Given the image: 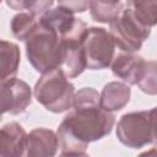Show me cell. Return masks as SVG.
Here are the masks:
<instances>
[{
  "label": "cell",
  "mask_w": 157,
  "mask_h": 157,
  "mask_svg": "<svg viewBox=\"0 0 157 157\" xmlns=\"http://www.w3.org/2000/svg\"><path fill=\"white\" fill-rule=\"evenodd\" d=\"M4 2L12 10H26L34 16H42L52 9L54 0H4Z\"/></svg>",
  "instance_id": "obj_18"
},
{
  "label": "cell",
  "mask_w": 157,
  "mask_h": 157,
  "mask_svg": "<svg viewBox=\"0 0 157 157\" xmlns=\"http://www.w3.org/2000/svg\"><path fill=\"white\" fill-rule=\"evenodd\" d=\"M39 20L44 25L54 29L59 34V37H61L63 34H65L67 31L72 28L77 18L74 16L72 11L63 6H58V7L48 10L45 13L39 16Z\"/></svg>",
  "instance_id": "obj_13"
},
{
  "label": "cell",
  "mask_w": 157,
  "mask_h": 157,
  "mask_svg": "<svg viewBox=\"0 0 157 157\" xmlns=\"http://www.w3.org/2000/svg\"><path fill=\"white\" fill-rule=\"evenodd\" d=\"M115 117L99 105L74 108L58 128L63 156H86L90 142L112 132Z\"/></svg>",
  "instance_id": "obj_1"
},
{
  "label": "cell",
  "mask_w": 157,
  "mask_h": 157,
  "mask_svg": "<svg viewBox=\"0 0 157 157\" xmlns=\"http://www.w3.org/2000/svg\"><path fill=\"white\" fill-rule=\"evenodd\" d=\"M28 63L37 72L45 74L63 66L64 48L59 34L39 18L36 28L25 40Z\"/></svg>",
  "instance_id": "obj_2"
},
{
  "label": "cell",
  "mask_w": 157,
  "mask_h": 157,
  "mask_svg": "<svg viewBox=\"0 0 157 157\" xmlns=\"http://www.w3.org/2000/svg\"><path fill=\"white\" fill-rule=\"evenodd\" d=\"M92 0H58L59 6H63L70 11L75 12H85L90 9Z\"/></svg>",
  "instance_id": "obj_21"
},
{
  "label": "cell",
  "mask_w": 157,
  "mask_h": 157,
  "mask_svg": "<svg viewBox=\"0 0 157 157\" xmlns=\"http://www.w3.org/2000/svg\"><path fill=\"white\" fill-rule=\"evenodd\" d=\"M128 9L144 26L157 25V0H126Z\"/></svg>",
  "instance_id": "obj_16"
},
{
  "label": "cell",
  "mask_w": 157,
  "mask_h": 157,
  "mask_svg": "<svg viewBox=\"0 0 157 157\" xmlns=\"http://www.w3.org/2000/svg\"><path fill=\"white\" fill-rule=\"evenodd\" d=\"M136 85L140 88V91L150 96L157 94V61L155 60L145 61L142 74Z\"/></svg>",
  "instance_id": "obj_19"
},
{
  "label": "cell",
  "mask_w": 157,
  "mask_h": 157,
  "mask_svg": "<svg viewBox=\"0 0 157 157\" xmlns=\"http://www.w3.org/2000/svg\"><path fill=\"white\" fill-rule=\"evenodd\" d=\"M61 67L42 74L33 88L34 98L52 113H64L72 108L75 86Z\"/></svg>",
  "instance_id": "obj_3"
},
{
  "label": "cell",
  "mask_w": 157,
  "mask_h": 157,
  "mask_svg": "<svg viewBox=\"0 0 157 157\" xmlns=\"http://www.w3.org/2000/svg\"><path fill=\"white\" fill-rule=\"evenodd\" d=\"M32 102V91L27 82L12 77L1 81V113L12 115L23 113Z\"/></svg>",
  "instance_id": "obj_7"
},
{
  "label": "cell",
  "mask_w": 157,
  "mask_h": 157,
  "mask_svg": "<svg viewBox=\"0 0 157 157\" xmlns=\"http://www.w3.org/2000/svg\"><path fill=\"white\" fill-rule=\"evenodd\" d=\"M115 132L118 140L130 148H141L153 144L155 137L150 110L131 112L121 115Z\"/></svg>",
  "instance_id": "obj_5"
},
{
  "label": "cell",
  "mask_w": 157,
  "mask_h": 157,
  "mask_svg": "<svg viewBox=\"0 0 157 157\" xmlns=\"http://www.w3.org/2000/svg\"><path fill=\"white\" fill-rule=\"evenodd\" d=\"M115 48L109 31L103 27H90L83 40L87 69L103 70L110 66L115 56Z\"/></svg>",
  "instance_id": "obj_6"
},
{
  "label": "cell",
  "mask_w": 157,
  "mask_h": 157,
  "mask_svg": "<svg viewBox=\"0 0 157 157\" xmlns=\"http://www.w3.org/2000/svg\"><path fill=\"white\" fill-rule=\"evenodd\" d=\"M123 10L120 0H92L90 5L91 17L101 23L113 22Z\"/></svg>",
  "instance_id": "obj_15"
},
{
  "label": "cell",
  "mask_w": 157,
  "mask_h": 157,
  "mask_svg": "<svg viewBox=\"0 0 157 157\" xmlns=\"http://www.w3.org/2000/svg\"><path fill=\"white\" fill-rule=\"evenodd\" d=\"M145 59L135 53L120 52L115 54L110 69L114 76L121 78L124 82L129 85H136L140 80L145 66Z\"/></svg>",
  "instance_id": "obj_9"
},
{
  "label": "cell",
  "mask_w": 157,
  "mask_h": 157,
  "mask_svg": "<svg viewBox=\"0 0 157 157\" xmlns=\"http://www.w3.org/2000/svg\"><path fill=\"white\" fill-rule=\"evenodd\" d=\"M150 115H151V121L153 128V137H155L153 144L157 145V107H153L152 109H150Z\"/></svg>",
  "instance_id": "obj_22"
},
{
  "label": "cell",
  "mask_w": 157,
  "mask_h": 157,
  "mask_svg": "<svg viewBox=\"0 0 157 157\" xmlns=\"http://www.w3.org/2000/svg\"><path fill=\"white\" fill-rule=\"evenodd\" d=\"M131 90L125 82L112 81L104 85L101 92V107L108 112H118L123 109L130 101Z\"/></svg>",
  "instance_id": "obj_12"
},
{
  "label": "cell",
  "mask_w": 157,
  "mask_h": 157,
  "mask_svg": "<svg viewBox=\"0 0 157 157\" xmlns=\"http://www.w3.org/2000/svg\"><path fill=\"white\" fill-rule=\"evenodd\" d=\"M99 99H101V93H98L97 90L92 87H83L77 92H75L72 108L99 105L101 104Z\"/></svg>",
  "instance_id": "obj_20"
},
{
  "label": "cell",
  "mask_w": 157,
  "mask_h": 157,
  "mask_svg": "<svg viewBox=\"0 0 157 157\" xmlns=\"http://www.w3.org/2000/svg\"><path fill=\"white\" fill-rule=\"evenodd\" d=\"M83 40H61L64 48V60L61 69L69 78L77 77L87 69Z\"/></svg>",
  "instance_id": "obj_11"
},
{
  "label": "cell",
  "mask_w": 157,
  "mask_h": 157,
  "mask_svg": "<svg viewBox=\"0 0 157 157\" xmlns=\"http://www.w3.org/2000/svg\"><path fill=\"white\" fill-rule=\"evenodd\" d=\"M109 32L114 39L115 47L120 52L136 53L141 49L142 43L150 37L151 28L139 22L132 12L125 9L109 23Z\"/></svg>",
  "instance_id": "obj_4"
},
{
  "label": "cell",
  "mask_w": 157,
  "mask_h": 157,
  "mask_svg": "<svg viewBox=\"0 0 157 157\" xmlns=\"http://www.w3.org/2000/svg\"><path fill=\"white\" fill-rule=\"evenodd\" d=\"M37 23H38L37 16H34L33 13L20 12L12 17L10 28H11L12 36L16 39L25 42L27 39V37L29 36V33L36 28Z\"/></svg>",
  "instance_id": "obj_17"
},
{
  "label": "cell",
  "mask_w": 157,
  "mask_h": 157,
  "mask_svg": "<svg viewBox=\"0 0 157 157\" xmlns=\"http://www.w3.org/2000/svg\"><path fill=\"white\" fill-rule=\"evenodd\" d=\"M20 49L18 45L9 42H0V70H1V81L12 78L16 76L20 66Z\"/></svg>",
  "instance_id": "obj_14"
},
{
  "label": "cell",
  "mask_w": 157,
  "mask_h": 157,
  "mask_svg": "<svg viewBox=\"0 0 157 157\" xmlns=\"http://www.w3.org/2000/svg\"><path fill=\"white\" fill-rule=\"evenodd\" d=\"M156 147H157V145H156Z\"/></svg>",
  "instance_id": "obj_23"
},
{
  "label": "cell",
  "mask_w": 157,
  "mask_h": 157,
  "mask_svg": "<svg viewBox=\"0 0 157 157\" xmlns=\"http://www.w3.org/2000/svg\"><path fill=\"white\" fill-rule=\"evenodd\" d=\"M27 135L22 125L16 121H10L2 125L0 131V156L1 157H20L26 152Z\"/></svg>",
  "instance_id": "obj_10"
},
{
  "label": "cell",
  "mask_w": 157,
  "mask_h": 157,
  "mask_svg": "<svg viewBox=\"0 0 157 157\" xmlns=\"http://www.w3.org/2000/svg\"><path fill=\"white\" fill-rule=\"evenodd\" d=\"M59 137L50 129L37 128L27 135L26 152L27 157H50L54 156L59 147Z\"/></svg>",
  "instance_id": "obj_8"
}]
</instances>
